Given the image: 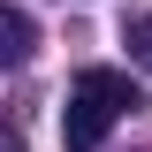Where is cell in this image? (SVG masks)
Returning a JSON list of instances; mask_svg holds the SVG:
<instances>
[{"label":"cell","instance_id":"cell-1","mask_svg":"<svg viewBox=\"0 0 152 152\" xmlns=\"http://www.w3.org/2000/svg\"><path fill=\"white\" fill-rule=\"evenodd\" d=\"M129 107H145V91H137L122 69H84L69 84V107H61V145H69V152H91Z\"/></svg>","mask_w":152,"mask_h":152},{"label":"cell","instance_id":"cell-2","mask_svg":"<svg viewBox=\"0 0 152 152\" xmlns=\"http://www.w3.org/2000/svg\"><path fill=\"white\" fill-rule=\"evenodd\" d=\"M31 53H38V23L23 15V8H8V0H0V69H23Z\"/></svg>","mask_w":152,"mask_h":152},{"label":"cell","instance_id":"cell-3","mask_svg":"<svg viewBox=\"0 0 152 152\" xmlns=\"http://www.w3.org/2000/svg\"><path fill=\"white\" fill-rule=\"evenodd\" d=\"M129 61L152 76V8H145V15H129Z\"/></svg>","mask_w":152,"mask_h":152},{"label":"cell","instance_id":"cell-4","mask_svg":"<svg viewBox=\"0 0 152 152\" xmlns=\"http://www.w3.org/2000/svg\"><path fill=\"white\" fill-rule=\"evenodd\" d=\"M0 152H23V137H15V129H0Z\"/></svg>","mask_w":152,"mask_h":152}]
</instances>
